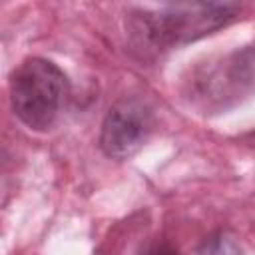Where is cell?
Listing matches in <instances>:
<instances>
[{"label":"cell","instance_id":"6da1fadb","mask_svg":"<svg viewBox=\"0 0 255 255\" xmlns=\"http://www.w3.org/2000/svg\"><path fill=\"white\" fill-rule=\"evenodd\" d=\"M233 2H177L139 6L129 12V34L139 48L163 52L185 46L231 24L239 14Z\"/></svg>","mask_w":255,"mask_h":255},{"label":"cell","instance_id":"7a4b0ae2","mask_svg":"<svg viewBox=\"0 0 255 255\" xmlns=\"http://www.w3.org/2000/svg\"><path fill=\"white\" fill-rule=\"evenodd\" d=\"M68 92V76L46 58H28L10 76L12 110L34 131H48L58 124Z\"/></svg>","mask_w":255,"mask_h":255},{"label":"cell","instance_id":"3957f363","mask_svg":"<svg viewBox=\"0 0 255 255\" xmlns=\"http://www.w3.org/2000/svg\"><path fill=\"white\" fill-rule=\"evenodd\" d=\"M191 102L225 112L255 94V46L233 50L189 80Z\"/></svg>","mask_w":255,"mask_h":255},{"label":"cell","instance_id":"277c9868","mask_svg":"<svg viewBox=\"0 0 255 255\" xmlns=\"http://www.w3.org/2000/svg\"><path fill=\"white\" fill-rule=\"evenodd\" d=\"M153 128V108L139 96H126L108 110L100 129V147L112 159H129L143 147Z\"/></svg>","mask_w":255,"mask_h":255},{"label":"cell","instance_id":"5b68a950","mask_svg":"<svg viewBox=\"0 0 255 255\" xmlns=\"http://www.w3.org/2000/svg\"><path fill=\"white\" fill-rule=\"evenodd\" d=\"M199 255H245V251L237 237L227 231H217L201 243Z\"/></svg>","mask_w":255,"mask_h":255},{"label":"cell","instance_id":"8992f818","mask_svg":"<svg viewBox=\"0 0 255 255\" xmlns=\"http://www.w3.org/2000/svg\"><path fill=\"white\" fill-rule=\"evenodd\" d=\"M137 255H181V253L165 241H153V243L145 245Z\"/></svg>","mask_w":255,"mask_h":255}]
</instances>
